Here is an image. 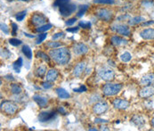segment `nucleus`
Instances as JSON below:
<instances>
[{"label": "nucleus", "mask_w": 154, "mask_h": 131, "mask_svg": "<svg viewBox=\"0 0 154 131\" xmlns=\"http://www.w3.org/2000/svg\"><path fill=\"white\" fill-rule=\"evenodd\" d=\"M49 56L57 64L64 65L69 63L70 59V52L67 47H57L49 52Z\"/></svg>", "instance_id": "f257e3e1"}, {"label": "nucleus", "mask_w": 154, "mask_h": 131, "mask_svg": "<svg viewBox=\"0 0 154 131\" xmlns=\"http://www.w3.org/2000/svg\"><path fill=\"white\" fill-rule=\"evenodd\" d=\"M122 87L123 86L120 83H106L103 87V92L106 96H113L119 94Z\"/></svg>", "instance_id": "f03ea898"}, {"label": "nucleus", "mask_w": 154, "mask_h": 131, "mask_svg": "<svg viewBox=\"0 0 154 131\" xmlns=\"http://www.w3.org/2000/svg\"><path fill=\"white\" fill-rule=\"evenodd\" d=\"M19 109V106L12 101H5L1 104V111L7 115H14Z\"/></svg>", "instance_id": "7ed1b4c3"}, {"label": "nucleus", "mask_w": 154, "mask_h": 131, "mask_svg": "<svg viewBox=\"0 0 154 131\" xmlns=\"http://www.w3.org/2000/svg\"><path fill=\"white\" fill-rule=\"evenodd\" d=\"M95 15L103 22H110L113 17V13L107 8H99L96 10Z\"/></svg>", "instance_id": "20e7f679"}, {"label": "nucleus", "mask_w": 154, "mask_h": 131, "mask_svg": "<svg viewBox=\"0 0 154 131\" xmlns=\"http://www.w3.org/2000/svg\"><path fill=\"white\" fill-rule=\"evenodd\" d=\"M98 75L99 77L105 80V81H111L115 79V72L113 70L109 69V68H103V69H101L99 71H98Z\"/></svg>", "instance_id": "39448f33"}, {"label": "nucleus", "mask_w": 154, "mask_h": 131, "mask_svg": "<svg viewBox=\"0 0 154 131\" xmlns=\"http://www.w3.org/2000/svg\"><path fill=\"white\" fill-rule=\"evenodd\" d=\"M111 30L112 31L124 37H128L131 33L130 29L127 25H124V24H115L111 27Z\"/></svg>", "instance_id": "423d86ee"}, {"label": "nucleus", "mask_w": 154, "mask_h": 131, "mask_svg": "<svg viewBox=\"0 0 154 131\" xmlns=\"http://www.w3.org/2000/svg\"><path fill=\"white\" fill-rule=\"evenodd\" d=\"M76 10H77V5L74 4H71V3H68V4H65L59 7L60 14L65 17L72 14Z\"/></svg>", "instance_id": "0eeeda50"}, {"label": "nucleus", "mask_w": 154, "mask_h": 131, "mask_svg": "<svg viewBox=\"0 0 154 131\" xmlns=\"http://www.w3.org/2000/svg\"><path fill=\"white\" fill-rule=\"evenodd\" d=\"M108 108H109L108 104L104 101H101V102L96 103L93 106V112L96 115H102L107 111Z\"/></svg>", "instance_id": "6e6552de"}, {"label": "nucleus", "mask_w": 154, "mask_h": 131, "mask_svg": "<svg viewBox=\"0 0 154 131\" xmlns=\"http://www.w3.org/2000/svg\"><path fill=\"white\" fill-rule=\"evenodd\" d=\"M30 21H31L32 24H33L34 26L39 27V26L44 25L45 23L46 22V21H47V18L43 14L36 13V14H34L31 16Z\"/></svg>", "instance_id": "1a4fd4ad"}, {"label": "nucleus", "mask_w": 154, "mask_h": 131, "mask_svg": "<svg viewBox=\"0 0 154 131\" xmlns=\"http://www.w3.org/2000/svg\"><path fill=\"white\" fill-rule=\"evenodd\" d=\"M57 113L54 111H41L38 115V120L40 122H47L52 120H54L56 117Z\"/></svg>", "instance_id": "9d476101"}, {"label": "nucleus", "mask_w": 154, "mask_h": 131, "mask_svg": "<svg viewBox=\"0 0 154 131\" xmlns=\"http://www.w3.org/2000/svg\"><path fill=\"white\" fill-rule=\"evenodd\" d=\"M72 51L76 55H82L88 52V46L84 43H76L72 46Z\"/></svg>", "instance_id": "9b49d317"}, {"label": "nucleus", "mask_w": 154, "mask_h": 131, "mask_svg": "<svg viewBox=\"0 0 154 131\" xmlns=\"http://www.w3.org/2000/svg\"><path fill=\"white\" fill-rule=\"evenodd\" d=\"M113 106L115 109L118 110H126L128 108L129 106V102L128 100L125 99H121V98H116L113 101Z\"/></svg>", "instance_id": "f8f14e48"}, {"label": "nucleus", "mask_w": 154, "mask_h": 131, "mask_svg": "<svg viewBox=\"0 0 154 131\" xmlns=\"http://www.w3.org/2000/svg\"><path fill=\"white\" fill-rule=\"evenodd\" d=\"M152 95H154V87L152 86H145L139 92V95L142 98H148Z\"/></svg>", "instance_id": "ddd939ff"}, {"label": "nucleus", "mask_w": 154, "mask_h": 131, "mask_svg": "<svg viewBox=\"0 0 154 131\" xmlns=\"http://www.w3.org/2000/svg\"><path fill=\"white\" fill-rule=\"evenodd\" d=\"M86 66H87V64L85 62L79 63L73 70V75L75 77H77V78H79L82 75V73L84 72V70L86 69Z\"/></svg>", "instance_id": "4468645a"}, {"label": "nucleus", "mask_w": 154, "mask_h": 131, "mask_svg": "<svg viewBox=\"0 0 154 131\" xmlns=\"http://www.w3.org/2000/svg\"><path fill=\"white\" fill-rule=\"evenodd\" d=\"M33 100L37 103V104L40 107V108H45L46 107V105L48 104V100L46 97L39 95H35L33 96Z\"/></svg>", "instance_id": "2eb2a0df"}, {"label": "nucleus", "mask_w": 154, "mask_h": 131, "mask_svg": "<svg viewBox=\"0 0 154 131\" xmlns=\"http://www.w3.org/2000/svg\"><path fill=\"white\" fill-rule=\"evenodd\" d=\"M141 38L145 40H152L154 39V29H145L140 33Z\"/></svg>", "instance_id": "dca6fc26"}, {"label": "nucleus", "mask_w": 154, "mask_h": 131, "mask_svg": "<svg viewBox=\"0 0 154 131\" xmlns=\"http://www.w3.org/2000/svg\"><path fill=\"white\" fill-rule=\"evenodd\" d=\"M58 76H59V72L57 71V70L55 69H51L48 70L47 74H46V80L49 81V82H54L57 79H58Z\"/></svg>", "instance_id": "f3484780"}, {"label": "nucleus", "mask_w": 154, "mask_h": 131, "mask_svg": "<svg viewBox=\"0 0 154 131\" xmlns=\"http://www.w3.org/2000/svg\"><path fill=\"white\" fill-rule=\"evenodd\" d=\"M141 84L143 86H151L154 85V74H147L144 75L141 79Z\"/></svg>", "instance_id": "a211bd4d"}, {"label": "nucleus", "mask_w": 154, "mask_h": 131, "mask_svg": "<svg viewBox=\"0 0 154 131\" xmlns=\"http://www.w3.org/2000/svg\"><path fill=\"white\" fill-rule=\"evenodd\" d=\"M131 122H133V124L135 125L136 127L141 128L145 124V120L141 115H134L131 119Z\"/></svg>", "instance_id": "6ab92c4d"}, {"label": "nucleus", "mask_w": 154, "mask_h": 131, "mask_svg": "<svg viewBox=\"0 0 154 131\" xmlns=\"http://www.w3.org/2000/svg\"><path fill=\"white\" fill-rule=\"evenodd\" d=\"M111 43L114 45L119 46V45H124L128 44V40H126L125 39L119 37V36H113L111 37Z\"/></svg>", "instance_id": "aec40b11"}, {"label": "nucleus", "mask_w": 154, "mask_h": 131, "mask_svg": "<svg viewBox=\"0 0 154 131\" xmlns=\"http://www.w3.org/2000/svg\"><path fill=\"white\" fill-rule=\"evenodd\" d=\"M55 92H56L58 97L61 98V99H68V98L70 97V95L67 92L64 88H63V87H58V88H56V89H55Z\"/></svg>", "instance_id": "412c9836"}, {"label": "nucleus", "mask_w": 154, "mask_h": 131, "mask_svg": "<svg viewBox=\"0 0 154 131\" xmlns=\"http://www.w3.org/2000/svg\"><path fill=\"white\" fill-rule=\"evenodd\" d=\"M22 53H23V55H24L28 59H32V51H31V49H30V47H29V45H23V46H22Z\"/></svg>", "instance_id": "4be33fe9"}, {"label": "nucleus", "mask_w": 154, "mask_h": 131, "mask_svg": "<svg viewBox=\"0 0 154 131\" xmlns=\"http://www.w3.org/2000/svg\"><path fill=\"white\" fill-rule=\"evenodd\" d=\"M45 72H46V66L40 65L37 70H36L35 74H36V76L38 77V78H43L45 76Z\"/></svg>", "instance_id": "5701e85b"}, {"label": "nucleus", "mask_w": 154, "mask_h": 131, "mask_svg": "<svg viewBox=\"0 0 154 131\" xmlns=\"http://www.w3.org/2000/svg\"><path fill=\"white\" fill-rule=\"evenodd\" d=\"M11 92L14 95H19L22 92V87L19 84H12L11 85Z\"/></svg>", "instance_id": "b1692460"}, {"label": "nucleus", "mask_w": 154, "mask_h": 131, "mask_svg": "<svg viewBox=\"0 0 154 131\" xmlns=\"http://www.w3.org/2000/svg\"><path fill=\"white\" fill-rule=\"evenodd\" d=\"M22 64H23V61H22V57L18 58V60H16V61L14 62V65H13V67H14V70L16 72H19V71H20L21 67L22 66Z\"/></svg>", "instance_id": "393cba45"}, {"label": "nucleus", "mask_w": 154, "mask_h": 131, "mask_svg": "<svg viewBox=\"0 0 154 131\" xmlns=\"http://www.w3.org/2000/svg\"><path fill=\"white\" fill-rule=\"evenodd\" d=\"M145 21V19L143 17H141V16H136V17H134L132 18L130 21H129V25H136V24H139L142 22Z\"/></svg>", "instance_id": "a878e982"}, {"label": "nucleus", "mask_w": 154, "mask_h": 131, "mask_svg": "<svg viewBox=\"0 0 154 131\" xmlns=\"http://www.w3.org/2000/svg\"><path fill=\"white\" fill-rule=\"evenodd\" d=\"M52 27H53V26H52V24H50V23L44 24V25H42V26H39V27L37 29V31L39 32V33H40V32H45V31L49 30Z\"/></svg>", "instance_id": "bb28decb"}, {"label": "nucleus", "mask_w": 154, "mask_h": 131, "mask_svg": "<svg viewBox=\"0 0 154 131\" xmlns=\"http://www.w3.org/2000/svg\"><path fill=\"white\" fill-rule=\"evenodd\" d=\"M131 58H132L131 54H130V53H128V52H125V53H124V54H122V55H121V56H120L121 61H122V62H124V63H128V62H129V61L131 60Z\"/></svg>", "instance_id": "cd10ccee"}, {"label": "nucleus", "mask_w": 154, "mask_h": 131, "mask_svg": "<svg viewBox=\"0 0 154 131\" xmlns=\"http://www.w3.org/2000/svg\"><path fill=\"white\" fill-rule=\"evenodd\" d=\"M37 56H38V58H42L45 62H47V63H48V62L50 61V56H48L45 53L42 52V51H38V52H37Z\"/></svg>", "instance_id": "c85d7f7f"}, {"label": "nucleus", "mask_w": 154, "mask_h": 131, "mask_svg": "<svg viewBox=\"0 0 154 131\" xmlns=\"http://www.w3.org/2000/svg\"><path fill=\"white\" fill-rule=\"evenodd\" d=\"M88 5H81V6H80V8H79V12H78V14H77V17H81L82 15H84V14H85V13L88 11Z\"/></svg>", "instance_id": "c756f323"}, {"label": "nucleus", "mask_w": 154, "mask_h": 131, "mask_svg": "<svg viewBox=\"0 0 154 131\" xmlns=\"http://www.w3.org/2000/svg\"><path fill=\"white\" fill-rule=\"evenodd\" d=\"M69 3V0H55L54 3V7H60L65 4Z\"/></svg>", "instance_id": "7c9ffc66"}, {"label": "nucleus", "mask_w": 154, "mask_h": 131, "mask_svg": "<svg viewBox=\"0 0 154 131\" xmlns=\"http://www.w3.org/2000/svg\"><path fill=\"white\" fill-rule=\"evenodd\" d=\"M94 4H103V5H112L115 3V0H94Z\"/></svg>", "instance_id": "2f4dec72"}, {"label": "nucleus", "mask_w": 154, "mask_h": 131, "mask_svg": "<svg viewBox=\"0 0 154 131\" xmlns=\"http://www.w3.org/2000/svg\"><path fill=\"white\" fill-rule=\"evenodd\" d=\"M46 37H47V34H46V33L39 34V35H38V39H37V40H36V44H37V45L41 44L43 41H44L45 39H46Z\"/></svg>", "instance_id": "473e14b6"}, {"label": "nucleus", "mask_w": 154, "mask_h": 131, "mask_svg": "<svg viewBox=\"0 0 154 131\" xmlns=\"http://www.w3.org/2000/svg\"><path fill=\"white\" fill-rule=\"evenodd\" d=\"M26 14H27V12H26V11H22V12L18 13V14L15 15L16 20H17V21H19V22H22V21H23V19H24V18H25V16H26Z\"/></svg>", "instance_id": "72a5a7b5"}, {"label": "nucleus", "mask_w": 154, "mask_h": 131, "mask_svg": "<svg viewBox=\"0 0 154 131\" xmlns=\"http://www.w3.org/2000/svg\"><path fill=\"white\" fill-rule=\"evenodd\" d=\"M9 43L11 44L12 45H14V46H17V45H20L22 43V41L18 39H9Z\"/></svg>", "instance_id": "f704fd0d"}, {"label": "nucleus", "mask_w": 154, "mask_h": 131, "mask_svg": "<svg viewBox=\"0 0 154 131\" xmlns=\"http://www.w3.org/2000/svg\"><path fill=\"white\" fill-rule=\"evenodd\" d=\"M144 104H145V107H146L147 109H149V110L154 109V102L152 101V100H148V101H146Z\"/></svg>", "instance_id": "c9c22d12"}, {"label": "nucleus", "mask_w": 154, "mask_h": 131, "mask_svg": "<svg viewBox=\"0 0 154 131\" xmlns=\"http://www.w3.org/2000/svg\"><path fill=\"white\" fill-rule=\"evenodd\" d=\"M47 46L54 49V48H57V47H60L61 46V44L59 42H49L47 43Z\"/></svg>", "instance_id": "e433bc0d"}, {"label": "nucleus", "mask_w": 154, "mask_h": 131, "mask_svg": "<svg viewBox=\"0 0 154 131\" xmlns=\"http://www.w3.org/2000/svg\"><path fill=\"white\" fill-rule=\"evenodd\" d=\"M73 91L76 92V93H83V92H86L87 91V87L84 86V85H82V86H80L79 88H74Z\"/></svg>", "instance_id": "4c0bfd02"}, {"label": "nucleus", "mask_w": 154, "mask_h": 131, "mask_svg": "<svg viewBox=\"0 0 154 131\" xmlns=\"http://www.w3.org/2000/svg\"><path fill=\"white\" fill-rule=\"evenodd\" d=\"M79 27H82L83 29H90L91 23L89 22H79Z\"/></svg>", "instance_id": "58836bf2"}, {"label": "nucleus", "mask_w": 154, "mask_h": 131, "mask_svg": "<svg viewBox=\"0 0 154 131\" xmlns=\"http://www.w3.org/2000/svg\"><path fill=\"white\" fill-rule=\"evenodd\" d=\"M17 30H18V27H17V24L13 22L12 23V34L14 36L16 35V32H17Z\"/></svg>", "instance_id": "ea45409f"}, {"label": "nucleus", "mask_w": 154, "mask_h": 131, "mask_svg": "<svg viewBox=\"0 0 154 131\" xmlns=\"http://www.w3.org/2000/svg\"><path fill=\"white\" fill-rule=\"evenodd\" d=\"M1 30L2 31H4L5 34H8L9 33V29L7 28V26L4 23H1Z\"/></svg>", "instance_id": "a19ab883"}, {"label": "nucleus", "mask_w": 154, "mask_h": 131, "mask_svg": "<svg viewBox=\"0 0 154 131\" xmlns=\"http://www.w3.org/2000/svg\"><path fill=\"white\" fill-rule=\"evenodd\" d=\"M77 22V18H71V19H69V20H68L66 22V24L68 26H70V25H72V24H74L75 22Z\"/></svg>", "instance_id": "79ce46f5"}, {"label": "nucleus", "mask_w": 154, "mask_h": 131, "mask_svg": "<svg viewBox=\"0 0 154 131\" xmlns=\"http://www.w3.org/2000/svg\"><path fill=\"white\" fill-rule=\"evenodd\" d=\"M52 82H49V81H45V82H43L42 83V86L45 87V88H51V87H53V85L51 84Z\"/></svg>", "instance_id": "37998d69"}, {"label": "nucleus", "mask_w": 154, "mask_h": 131, "mask_svg": "<svg viewBox=\"0 0 154 131\" xmlns=\"http://www.w3.org/2000/svg\"><path fill=\"white\" fill-rule=\"evenodd\" d=\"M57 111H58L59 113H62L63 115H65V114H67V111H65V109H64L63 106H60V107H58Z\"/></svg>", "instance_id": "c03bdc74"}, {"label": "nucleus", "mask_w": 154, "mask_h": 131, "mask_svg": "<svg viewBox=\"0 0 154 131\" xmlns=\"http://www.w3.org/2000/svg\"><path fill=\"white\" fill-rule=\"evenodd\" d=\"M62 37H63V32H58V33H56L55 35L53 36V39H57L62 38Z\"/></svg>", "instance_id": "a18cd8bd"}, {"label": "nucleus", "mask_w": 154, "mask_h": 131, "mask_svg": "<svg viewBox=\"0 0 154 131\" xmlns=\"http://www.w3.org/2000/svg\"><path fill=\"white\" fill-rule=\"evenodd\" d=\"M79 30V27H75V28H69L67 29L68 32H77Z\"/></svg>", "instance_id": "49530a36"}, {"label": "nucleus", "mask_w": 154, "mask_h": 131, "mask_svg": "<svg viewBox=\"0 0 154 131\" xmlns=\"http://www.w3.org/2000/svg\"><path fill=\"white\" fill-rule=\"evenodd\" d=\"M94 122H95V123H105V122H108V120H102V119H95V120H94Z\"/></svg>", "instance_id": "de8ad7c7"}, {"label": "nucleus", "mask_w": 154, "mask_h": 131, "mask_svg": "<svg viewBox=\"0 0 154 131\" xmlns=\"http://www.w3.org/2000/svg\"><path fill=\"white\" fill-rule=\"evenodd\" d=\"M151 24H154V21H151V22H143V26H147V25H151Z\"/></svg>", "instance_id": "09e8293b"}, {"label": "nucleus", "mask_w": 154, "mask_h": 131, "mask_svg": "<svg viewBox=\"0 0 154 131\" xmlns=\"http://www.w3.org/2000/svg\"><path fill=\"white\" fill-rule=\"evenodd\" d=\"M152 127L154 128V118L152 120Z\"/></svg>", "instance_id": "8fccbe9b"}, {"label": "nucleus", "mask_w": 154, "mask_h": 131, "mask_svg": "<svg viewBox=\"0 0 154 131\" xmlns=\"http://www.w3.org/2000/svg\"><path fill=\"white\" fill-rule=\"evenodd\" d=\"M22 1H29V0H22Z\"/></svg>", "instance_id": "3c124183"}]
</instances>
